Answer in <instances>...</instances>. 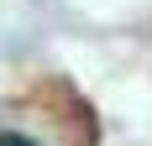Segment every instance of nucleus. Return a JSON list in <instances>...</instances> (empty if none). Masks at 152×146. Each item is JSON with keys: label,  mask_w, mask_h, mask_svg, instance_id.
<instances>
[{"label": "nucleus", "mask_w": 152, "mask_h": 146, "mask_svg": "<svg viewBox=\"0 0 152 146\" xmlns=\"http://www.w3.org/2000/svg\"><path fill=\"white\" fill-rule=\"evenodd\" d=\"M0 146H37L31 136H16V131H0Z\"/></svg>", "instance_id": "f257e3e1"}]
</instances>
